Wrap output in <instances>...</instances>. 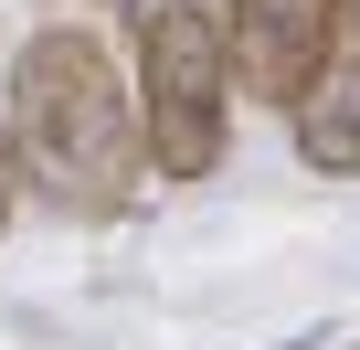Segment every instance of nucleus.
Listing matches in <instances>:
<instances>
[{
	"mask_svg": "<svg viewBox=\"0 0 360 350\" xmlns=\"http://www.w3.org/2000/svg\"><path fill=\"white\" fill-rule=\"evenodd\" d=\"M11 159H22V192H43L75 223H106L138 202L148 127H138V85L96 32L43 22L11 54Z\"/></svg>",
	"mask_w": 360,
	"mask_h": 350,
	"instance_id": "obj_1",
	"label": "nucleus"
},
{
	"mask_svg": "<svg viewBox=\"0 0 360 350\" xmlns=\"http://www.w3.org/2000/svg\"><path fill=\"white\" fill-rule=\"evenodd\" d=\"M138 127L159 181H212L233 149V43L212 0L138 11Z\"/></svg>",
	"mask_w": 360,
	"mask_h": 350,
	"instance_id": "obj_2",
	"label": "nucleus"
},
{
	"mask_svg": "<svg viewBox=\"0 0 360 350\" xmlns=\"http://www.w3.org/2000/svg\"><path fill=\"white\" fill-rule=\"evenodd\" d=\"M349 0H223V43H233V96L255 106H297L307 75L349 43L339 32Z\"/></svg>",
	"mask_w": 360,
	"mask_h": 350,
	"instance_id": "obj_3",
	"label": "nucleus"
},
{
	"mask_svg": "<svg viewBox=\"0 0 360 350\" xmlns=\"http://www.w3.org/2000/svg\"><path fill=\"white\" fill-rule=\"evenodd\" d=\"M286 138H297V159L318 170V181H349L360 170V32L307 75V96L286 106Z\"/></svg>",
	"mask_w": 360,
	"mask_h": 350,
	"instance_id": "obj_4",
	"label": "nucleus"
},
{
	"mask_svg": "<svg viewBox=\"0 0 360 350\" xmlns=\"http://www.w3.org/2000/svg\"><path fill=\"white\" fill-rule=\"evenodd\" d=\"M11 213H22V159L0 149V234H11Z\"/></svg>",
	"mask_w": 360,
	"mask_h": 350,
	"instance_id": "obj_5",
	"label": "nucleus"
},
{
	"mask_svg": "<svg viewBox=\"0 0 360 350\" xmlns=\"http://www.w3.org/2000/svg\"><path fill=\"white\" fill-rule=\"evenodd\" d=\"M85 11H127V0H85Z\"/></svg>",
	"mask_w": 360,
	"mask_h": 350,
	"instance_id": "obj_6",
	"label": "nucleus"
},
{
	"mask_svg": "<svg viewBox=\"0 0 360 350\" xmlns=\"http://www.w3.org/2000/svg\"><path fill=\"white\" fill-rule=\"evenodd\" d=\"M349 11H360V0H349Z\"/></svg>",
	"mask_w": 360,
	"mask_h": 350,
	"instance_id": "obj_7",
	"label": "nucleus"
}]
</instances>
